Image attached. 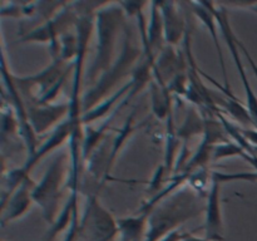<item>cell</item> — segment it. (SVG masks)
Returning a JSON list of instances; mask_svg holds the SVG:
<instances>
[{
  "label": "cell",
  "instance_id": "cell-1",
  "mask_svg": "<svg viewBox=\"0 0 257 241\" xmlns=\"http://www.w3.org/2000/svg\"><path fill=\"white\" fill-rule=\"evenodd\" d=\"M206 200L202 195L185 185L153 206L148 213L145 241H160L186 221L205 212Z\"/></svg>",
  "mask_w": 257,
  "mask_h": 241
},
{
  "label": "cell",
  "instance_id": "cell-2",
  "mask_svg": "<svg viewBox=\"0 0 257 241\" xmlns=\"http://www.w3.org/2000/svg\"><path fill=\"white\" fill-rule=\"evenodd\" d=\"M124 14L119 3H103L95 12L94 30L97 34V47L92 67L85 74V80L92 83V85L115 62V45L124 22Z\"/></svg>",
  "mask_w": 257,
  "mask_h": 241
},
{
  "label": "cell",
  "instance_id": "cell-3",
  "mask_svg": "<svg viewBox=\"0 0 257 241\" xmlns=\"http://www.w3.org/2000/svg\"><path fill=\"white\" fill-rule=\"evenodd\" d=\"M125 37L124 44L120 54L118 55L112 67L105 70L97 79V82L84 92L82 98L83 114L99 104L108 97H110V92L118 87L120 80L125 77H132L136 67L143 57V48L138 47L133 34L127 27H124Z\"/></svg>",
  "mask_w": 257,
  "mask_h": 241
},
{
  "label": "cell",
  "instance_id": "cell-4",
  "mask_svg": "<svg viewBox=\"0 0 257 241\" xmlns=\"http://www.w3.org/2000/svg\"><path fill=\"white\" fill-rule=\"evenodd\" d=\"M70 172V153H59L33 190V200L42 208L43 217L49 225L55 222L58 215L62 211V201L65 195V190H69Z\"/></svg>",
  "mask_w": 257,
  "mask_h": 241
},
{
  "label": "cell",
  "instance_id": "cell-5",
  "mask_svg": "<svg viewBox=\"0 0 257 241\" xmlns=\"http://www.w3.org/2000/svg\"><path fill=\"white\" fill-rule=\"evenodd\" d=\"M73 69L74 63H68L57 58L42 72L28 77H17L13 74V80L25 104H47L54 103L67 82L68 74L73 72Z\"/></svg>",
  "mask_w": 257,
  "mask_h": 241
},
{
  "label": "cell",
  "instance_id": "cell-6",
  "mask_svg": "<svg viewBox=\"0 0 257 241\" xmlns=\"http://www.w3.org/2000/svg\"><path fill=\"white\" fill-rule=\"evenodd\" d=\"M80 13L78 3L65 4L64 8L55 17L48 20L40 27L34 28L30 32L25 33L20 38L23 43H48L50 48V54L53 59L58 58L59 53V40L67 33L77 29V23L79 20Z\"/></svg>",
  "mask_w": 257,
  "mask_h": 241
},
{
  "label": "cell",
  "instance_id": "cell-7",
  "mask_svg": "<svg viewBox=\"0 0 257 241\" xmlns=\"http://www.w3.org/2000/svg\"><path fill=\"white\" fill-rule=\"evenodd\" d=\"M118 233L117 220L103 207L97 195H90L80 217L77 241H113Z\"/></svg>",
  "mask_w": 257,
  "mask_h": 241
},
{
  "label": "cell",
  "instance_id": "cell-8",
  "mask_svg": "<svg viewBox=\"0 0 257 241\" xmlns=\"http://www.w3.org/2000/svg\"><path fill=\"white\" fill-rule=\"evenodd\" d=\"M211 9H212L213 14H215L216 19H217L221 34H222L223 39H225L226 44H227V48L230 49L231 54H232L233 62H235L236 68H237L238 75H240L243 88H245L246 108H247L248 113H250V117L253 122V127L257 130V95L255 90H253L252 85H251L250 80H248L245 65L242 64V60H241L240 47H238L237 43L238 38L236 37L232 28H231L227 9H225L223 7H217V5L213 4V3H211Z\"/></svg>",
  "mask_w": 257,
  "mask_h": 241
},
{
  "label": "cell",
  "instance_id": "cell-9",
  "mask_svg": "<svg viewBox=\"0 0 257 241\" xmlns=\"http://www.w3.org/2000/svg\"><path fill=\"white\" fill-rule=\"evenodd\" d=\"M27 109L28 118L35 135L42 136L50 130H55L69 117L70 104L69 102L30 104L27 105Z\"/></svg>",
  "mask_w": 257,
  "mask_h": 241
},
{
  "label": "cell",
  "instance_id": "cell-10",
  "mask_svg": "<svg viewBox=\"0 0 257 241\" xmlns=\"http://www.w3.org/2000/svg\"><path fill=\"white\" fill-rule=\"evenodd\" d=\"M221 186L222 182L213 176L206 200L205 210V237L210 241H223V221L221 208Z\"/></svg>",
  "mask_w": 257,
  "mask_h": 241
},
{
  "label": "cell",
  "instance_id": "cell-11",
  "mask_svg": "<svg viewBox=\"0 0 257 241\" xmlns=\"http://www.w3.org/2000/svg\"><path fill=\"white\" fill-rule=\"evenodd\" d=\"M37 182L28 176L22 185L14 191L8 201L2 205V225L5 226L12 221L23 217L28 211L32 208L34 200H33V190Z\"/></svg>",
  "mask_w": 257,
  "mask_h": 241
},
{
  "label": "cell",
  "instance_id": "cell-12",
  "mask_svg": "<svg viewBox=\"0 0 257 241\" xmlns=\"http://www.w3.org/2000/svg\"><path fill=\"white\" fill-rule=\"evenodd\" d=\"M161 14L165 29L166 45L177 47L185 39L187 33V23L183 17L182 9L175 2H160Z\"/></svg>",
  "mask_w": 257,
  "mask_h": 241
},
{
  "label": "cell",
  "instance_id": "cell-13",
  "mask_svg": "<svg viewBox=\"0 0 257 241\" xmlns=\"http://www.w3.org/2000/svg\"><path fill=\"white\" fill-rule=\"evenodd\" d=\"M72 135H73V125L72 122H70L69 118H67L64 122L60 123L55 130L52 131V135L49 136V138H48L43 145H40V147L37 148L34 155L27 158L24 165L20 167L22 172L24 173V175L30 176V171L35 167V165H37L42 158H44L45 156H47L49 152H52V151L59 148L60 146L64 145L67 141H70Z\"/></svg>",
  "mask_w": 257,
  "mask_h": 241
},
{
  "label": "cell",
  "instance_id": "cell-14",
  "mask_svg": "<svg viewBox=\"0 0 257 241\" xmlns=\"http://www.w3.org/2000/svg\"><path fill=\"white\" fill-rule=\"evenodd\" d=\"M191 7H192L193 13H195L196 17L202 22V24L205 25L206 29H207L208 33H210L211 38H212L213 44H215L216 47V52H217V55H218V59H220L221 69H222V73H223V80H225V85H223V87H225L227 90H231L230 83H228L227 70H226V65H225V58H223L222 49H221L220 38H218V35H220L221 33L218 32L220 27H218L217 19H216L212 9H211V3L210 2L192 3Z\"/></svg>",
  "mask_w": 257,
  "mask_h": 241
},
{
  "label": "cell",
  "instance_id": "cell-15",
  "mask_svg": "<svg viewBox=\"0 0 257 241\" xmlns=\"http://www.w3.org/2000/svg\"><path fill=\"white\" fill-rule=\"evenodd\" d=\"M132 88H133L132 80H130V82L125 83L124 85L118 88V89L110 95V97H108L107 99H104L103 102H100L99 104L95 105L94 108H92V109L88 110L87 113L83 114L82 117L83 125L89 126V123L95 122V120L100 119V118H104L105 115L114 112V110L118 108V105L120 104V102H122L128 94H130Z\"/></svg>",
  "mask_w": 257,
  "mask_h": 241
},
{
  "label": "cell",
  "instance_id": "cell-16",
  "mask_svg": "<svg viewBox=\"0 0 257 241\" xmlns=\"http://www.w3.org/2000/svg\"><path fill=\"white\" fill-rule=\"evenodd\" d=\"M148 213L140 212L136 216L117 220L119 238L124 241H145L147 231Z\"/></svg>",
  "mask_w": 257,
  "mask_h": 241
},
{
  "label": "cell",
  "instance_id": "cell-17",
  "mask_svg": "<svg viewBox=\"0 0 257 241\" xmlns=\"http://www.w3.org/2000/svg\"><path fill=\"white\" fill-rule=\"evenodd\" d=\"M151 84V102L152 112L158 119L167 120L168 115L173 112L172 94L168 90L167 85L161 84L157 80L152 79Z\"/></svg>",
  "mask_w": 257,
  "mask_h": 241
},
{
  "label": "cell",
  "instance_id": "cell-18",
  "mask_svg": "<svg viewBox=\"0 0 257 241\" xmlns=\"http://www.w3.org/2000/svg\"><path fill=\"white\" fill-rule=\"evenodd\" d=\"M203 133H205V118L202 113L200 114L196 108H191L187 112L182 126L177 128L178 138L182 140L183 143H187L190 138L198 135L203 136Z\"/></svg>",
  "mask_w": 257,
  "mask_h": 241
},
{
  "label": "cell",
  "instance_id": "cell-19",
  "mask_svg": "<svg viewBox=\"0 0 257 241\" xmlns=\"http://www.w3.org/2000/svg\"><path fill=\"white\" fill-rule=\"evenodd\" d=\"M135 114L136 110L133 112L132 115L128 117V119L125 120L124 126L122 127V130H119L117 132V135L113 136V143H112V152H110V160H109V166H108V172L110 173L112 171L113 165H114V161L117 158L118 152H120V150L123 148L124 143L127 142L128 138L131 137L133 132H135Z\"/></svg>",
  "mask_w": 257,
  "mask_h": 241
},
{
  "label": "cell",
  "instance_id": "cell-20",
  "mask_svg": "<svg viewBox=\"0 0 257 241\" xmlns=\"http://www.w3.org/2000/svg\"><path fill=\"white\" fill-rule=\"evenodd\" d=\"M246 155H248V153L246 152L241 146H238L237 143L233 142V141H228V142L218 143V145H216L215 147H213L212 161L213 162H217V161L228 157L243 158Z\"/></svg>",
  "mask_w": 257,
  "mask_h": 241
},
{
  "label": "cell",
  "instance_id": "cell-21",
  "mask_svg": "<svg viewBox=\"0 0 257 241\" xmlns=\"http://www.w3.org/2000/svg\"><path fill=\"white\" fill-rule=\"evenodd\" d=\"M241 133L245 136L246 140L257 148V130L256 128H242L241 127Z\"/></svg>",
  "mask_w": 257,
  "mask_h": 241
},
{
  "label": "cell",
  "instance_id": "cell-22",
  "mask_svg": "<svg viewBox=\"0 0 257 241\" xmlns=\"http://www.w3.org/2000/svg\"><path fill=\"white\" fill-rule=\"evenodd\" d=\"M183 233L182 231L180 230H176V231H172V232H170L168 235H166L165 237L161 238L160 241H181L183 237Z\"/></svg>",
  "mask_w": 257,
  "mask_h": 241
},
{
  "label": "cell",
  "instance_id": "cell-23",
  "mask_svg": "<svg viewBox=\"0 0 257 241\" xmlns=\"http://www.w3.org/2000/svg\"><path fill=\"white\" fill-rule=\"evenodd\" d=\"M238 47H240V49L242 50V53H243V54L246 55V58H247V60H248V62H250L251 67H252V70H253V73H255V74H256V77H257V64H256V63H255V60H253L252 58H251V55H250V53H248V50L246 49V47H245V45L242 44V43L240 42V40H238Z\"/></svg>",
  "mask_w": 257,
  "mask_h": 241
},
{
  "label": "cell",
  "instance_id": "cell-24",
  "mask_svg": "<svg viewBox=\"0 0 257 241\" xmlns=\"http://www.w3.org/2000/svg\"><path fill=\"white\" fill-rule=\"evenodd\" d=\"M181 241H210V240H207L206 237L201 238V237H198V236L193 235V233L185 232V233H183V237H182V240H181Z\"/></svg>",
  "mask_w": 257,
  "mask_h": 241
},
{
  "label": "cell",
  "instance_id": "cell-25",
  "mask_svg": "<svg viewBox=\"0 0 257 241\" xmlns=\"http://www.w3.org/2000/svg\"><path fill=\"white\" fill-rule=\"evenodd\" d=\"M243 160L247 161L248 163H250L251 166H252L253 168H255V171L257 172V156H252V155H246L245 157H243Z\"/></svg>",
  "mask_w": 257,
  "mask_h": 241
},
{
  "label": "cell",
  "instance_id": "cell-26",
  "mask_svg": "<svg viewBox=\"0 0 257 241\" xmlns=\"http://www.w3.org/2000/svg\"><path fill=\"white\" fill-rule=\"evenodd\" d=\"M250 9L252 10L253 13H256V14H257V4H252V5H250Z\"/></svg>",
  "mask_w": 257,
  "mask_h": 241
},
{
  "label": "cell",
  "instance_id": "cell-27",
  "mask_svg": "<svg viewBox=\"0 0 257 241\" xmlns=\"http://www.w3.org/2000/svg\"><path fill=\"white\" fill-rule=\"evenodd\" d=\"M119 241H124V240H122V238H119Z\"/></svg>",
  "mask_w": 257,
  "mask_h": 241
}]
</instances>
